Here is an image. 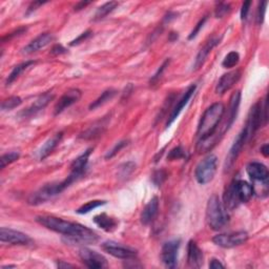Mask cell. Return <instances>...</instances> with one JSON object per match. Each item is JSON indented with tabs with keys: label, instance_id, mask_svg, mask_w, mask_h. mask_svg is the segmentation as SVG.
Wrapping results in <instances>:
<instances>
[{
	"label": "cell",
	"instance_id": "obj_25",
	"mask_svg": "<svg viewBox=\"0 0 269 269\" xmlns=\"http://www.w3.org/2000/svg\"><path fill=\"white\" fill-rule=\"evenodd\" d=\"M93 221L97 226L102 228L103 231H105L107 233H111V232L115 231L118 226V221L116 220V219L113 217H109L106 214H100V215L96 216L93 219Z\"/></svg>",
	"mask_w": 269,
	"mask_h": 269
},
{
	"label": "cell",
	"instance_id": "obj_19",
	"mask_svg": "<svg viewBox=\"0 0 269 269\" xmlns=\"http://www.w3.org/2000/svg\"><path fill=\"white\" fill-rule=\"evenodd\" d=\"M91 153H92V148L87 149V151L84 152L81 156H79L77 159H75L74 162L72 163L71 173H69V175L74 177L76 179V181H77V179L79 180V179L82 178V176L85 174L88 158L89 156H91Z\"/></svg>",
	"mask_w": 269,
	"mask_h": 269
},
{
	"label": "cell",
	"instance_id": "obj_36",
	"mask_svg": "<svg viewBox=\"0 0 269 269\" xmlns=\"http://www.w3.org/2000/svg\"><path fill=\"white\" fill-rule=\"evenodd\" d=\"M166 179H167V173L164 171V169H159V171H156L152 177L154 184L157 186H161L165 182Z\"/></svg>",
	"mask_w": 269,
	"mask_h": 269
},
{
	"label": "cell",
	"instance_id": "obj_47",
	"mask_svg": "<svg viewBox=\"0 0 269 269\" xmlns=\"http://www.w3.org/2000/svg\"><path fill=\"white\" fill-rule=\"evenodd\" d=\"M225 266L219 261L217 260V259H212L211 262H209V268H213V269H218V268H224Z\"/></svg>",
	"mask_w": 269,
	"mask_h": 269
},
{
	"label": "cell",
	"instance_id": "obj_42",
	"mask_svg": "<svg viewBox=\"0 0 269 269\" xmlns=\"http://www.w3.org/2000/svg\"><path fill=\"white\" fill-rule=\"evenodd\" d=\"M206 20H207V17L205 16V17H203L202 19H201V20L200 21H199L198 22V24L196 25V27L193 29V32L191 33V35H189L188 36V39H189V40H193V39L199 34V32H200V29L203 27V25L205 24V22H206Z\"/></svg>",
	"mask_w": 269,
	"mask_h": 269
},
{
	"label": "cell",
	"instance_id": "obj_23",
	"mask_svg": "<svg viewBox=\"0 0 269 269\" xmlns=\"http://www.w3.org/2000/svg\"><path fill=\"white\" fill-rule=\"evenodd\" d=\"M158 211H159V199L158 197H154L152 200L145 205L144 209L142 211L141 223L144 225L151 224L157 217Z\"/></svg>",
	"mask_w": 269,
	"mask_h": 269
},
{
	"label": "cell",
	"instance_id": "obj_50",
	"mask_svg": "<svg viewBox=\"0 0 269 269\" xmlns=\"http://www.w3.org/2000/svg\"><path fill=\"white\" fill-rule=\"evenodd\" d=\"M57 265H58V267H59V268H67V267H74V265H72V264H68V263H65V262H63V261H59Z\"/></svg>",
	"mask_w": 269,
	"mask_h": 269
},
{
	"label": "cell",
	"instance_id": "obj_34",
	"mask_svg": "<svg viewBox=\"0 0 269 269\" xmlns=\"http://www.w3.org/2000/svg\"><path fill=\"white\" fill-rule=\"evenodd\" d=\"M187 155H186L185 149L182 146H177L168 153L167 160L175 161V160H179V159H185Z\"/></svg>",
	"mask_w": 269,
	"mask_h": 269
},
{
	"label": "cell",
	"instance_id": "obj_38",
	"mask_svg": "<svg viewBox=\"0 0 269 269\" xmlns=\"http://www.w3.org/2000/svg\"><path fill=\"white\" fill-rule=\"evenodd\" d=\"M229 11H231V5H229L228 3L221 2V3H219L217 5L216 11H215V15H216L217 18H222L226 14H228Z\"/></svg>",
	"mask_w": 269,
	"mask_h": 269
},
{
	"label": "cell",
	"instance_id": "obj_12",
	"mask_svg": "<svg viewBox=\"0 0 269 269\" xmlns=\"http://www.w3.org/2000/svg\"><path fill=\"white\" fill-rule=\"evenodd\" d=\"M232 184L239 204L247 203L251 201V199L255 194V189L253 185L243 180H234Z\"/></svg>",
	"mask_w": 269,
	"mask_h": 269
},
{
	"label": "cell",
	"instance_id": "obj_43",
	"mask_svg": "<svg viewBox=\"0 0 269 269\" xmlns=\"http://www.w3.org/2000/svg\"><path fill=\"white\" fill-rule=\"evenodd\" d=\"M251 5H252V1H245L242 4V8H241V19H242V20H246V19H247Z\"/></svg>",
	"mask_w": 269,
	"mask_h": 269
},
{
	"label": "cell",
	"instance_id": "obj_24",
	"mask_svg": "<svg viewBox=\"0 0 269 269\" xmlns=\"http://www.w3.org/2000/svg\"><path fill=\"white\" fill-rule=\"evenodd\" d=\"M107 123H108V118L104 117L102 120L96 122L92 126H89L86 131L81 133L80 136H79V138L85 139V140H91V139H95V138L99 137L100 135H102L103 132L105 131Z\"/></svg>",
	"mask_w": 269,
	"mask_h": 269
},
{
	"label": "cell",
	"instance_id": "obj_2",
	"mask_svg": "<svg viewBox=\"0 0 269 269\" xmlns=\"http://www.w3.org/2000/svg\"><path fill=\"white\" fill-rule=\"evenodd\" d=\"M225 114V107L222 103L218 102L209 106L201 117L200 123L198 125L197 137L202 139L216 133L219 124L222 121Z\"/></svg>",
	"mask_w": 269,
	"mask_h": 269
},
{
	"label": "cell",
	"instance_id": "obj_28",
	"mask_svg": "<svg viewBox=\"0 0 269 269\" xmlns=\"http://www.w3.org/2000/svg\"><path fill=\"white\" fill-rule=\"evenodd\" d=\"M117 6H118V2H116V1H109V2L104 3L103 5L97 8V11L93 17V20L94 21L101 20V19L106 17L109 13H112Z\"/></svg>",
	"mask_w": 269,
	"mask_h": 269
},
{
	"label": "cell",
	"instance_id": "obj_22",
	"mask_svg": "<svg viewBox=\"0 0 269 269\" xmlns=\"http://www.w3.org/2000/svg\"><path fill=\"white\" fill-rule=\"evenodd\" d=\"M187 261L193 268H200L203 265V253L195 241H189L187 245Z\"/></svg>",
	"mask_w": 269,
	"mask_h": 269
},
{
	"label": "cell",
	"instance_id": "obj_51",
	"mask_svg": "<svg viewBox=\"0 0 269 269\" xmlns=\"http://www.w3.org/2000/svg\"><path fill=\"white\" fill-rule=\"evenodd\" d=\"M14 267H16V266L15 265H7V266H3L2 269H5V268H14Z\"/></svg>",
	"mask_w": 269,
	"mask_h": 269
},
{
	"label": "cell",
	"instance_id": "obj_6",
	"mask_svg": "<svg viewBox=\"0 0 269 269\" xmlns=\"http://www.w3.org/2000/svg\"><path fill=\"white\" fill-rule=\"evenodd\" d=\"M253 137L249 134L247 127L245 126L242 131L239 133V135L237 136L236 140L234 142V144L232 145L231 149H229V153L226 157V161H225V172L226 171H231L232 167L234 166L235 162L237 161L238 157L240 156L243 147L245 146V144L251 140Z\"/></svg>",
	"mask_w": 269,
	"mask_h": 269
},
{
	"label": "cell",
	"instance_id": "obj_20",
	"mask_svg": "<svg viewBox=\"0 0 269 269\" xmlns=\"http://www.w3.org/2000/svg\"><path fill=\"white\" fill-rule=\"evenodd\" d=\"M53 40H54V36L51 33L40 34L38 37H36L34 40L29 42L25 47H23L22 53L23 54H33L35 52H38L39 49L47 46Z\"/></svg>",
	"mask_w": 269,
	"mask_h": 269
},
{
	"label": "cell",
	"instance_id": "obj_15",
	"mask_svg": "<svg viewBox=\"0 0 269 269\" xmlns=\"http://www.w3.org/2000/svg\"><path fill=\"white\" fill-rule=\"evenodd\" d=\"M241 78V71L239 69H236V71H232L227 74H224L220 80H219L217 87H216V92L217 94H224L227 91H229Z\"/></svg>",
	"mask_w": 269,
	"mask_h": 269
},
{
	"label": "cell",
	"instance_id": "obj_40",
	"mask_svg": "<svg viewBox=\"0 0 269 269\" xmlns=\"http://www.w3.org/2000/svg\"><path fill=\"white\" fill-rule=\"evenodd\" d=\"M24 32H26V27H20V28H18V29H16V31H14L13 33H9L8 35L3 36V37L1 38V41H2V43L7 42V41H9V40H12V39H13L14 37L22 35Z\"/></svg>",
	"mask_w": 269,
	"mask_h": 269
},
{
	"label": "cell",
	"instance_id": "obj_46",
	"mask_svg": "<svg viewBox=\"0 0 269 269\" xmlns=\"http://www.w3.org/2000/svg\"><path fill=\"white\" fill-rule=\"evenodd\" d=\"M67 51H66V48H64L62 45H55L53 48H52V51H51V54L54 55V56H58V55H62V54H65Z\"/></svg>",
	"mask_w": 269,
	"mask_h": 269
},
{
	"label": "cell",
	"instance_id": "obj_45",
	"mask_svg": "<svg viewBox=\"0 0 269 269\" xmlns=\"http://www.w3.org/2000/svg\"><path fill=\"white\" fill-rule=\"evenodd\" d=\"M46 2L45 1H34V2H32L31 4H29L28 5V8H27V12H26V15H28V14H31L32 12H34V11H36V9L39 7V6H41V5H43V4H45Z\"/></svg>",
	"mask_w": 269,
	"mask_h": 269
},
{
	"label": "cell",
	"instance_id": "obj_14",
	"mask_svg": "<svg viewBox=\"0 0 269 269\" xmlns=\"http://www.w3.org/2000/svg\"><path fill=\"white\" fill-rule=\"evenodd\" d=\"M196 88L197 86L195 84L191 85L188 88H187V91L184 93V95L182 96V98L180 99V100H179L176 104V106L173 108V111L171 113V115H169L168 117V120L166 122V127H169L171 126L175 121H176V119L179 117V115L181 114V112L183 111V108L184 106L188 103L189 101V99L192 98V96L194 95V93L196 92Z\"/></svg>",
	"mask_w": 269,
	"mask_h": 269
},
{
	"label": "cell",
	"instance_id": "obj_21",
	"mask_svg": "<svg viewBox=\"0 0 269 269\" xmlns=\"http://www.w3.org/2000/svg\"><path fill=\"white\" fill-rule=\"evenodd\" d=\"M220 41H221V38L213 37L204 44V46L200 49V51H199V53L196 57V60L194 63V71H197V69L202 67V65L204 64L205 60L209 55V53L213 51V48L215 46H217L219 43H220Z\"/></svg>",
	"mask_w": 269,
	"mask_h": 269
},
{
	"label": "cell",
	"instance_id": "obj_30",
	"mask_svg": "<svg viewBox=\"0 0 269 269\" xmlns=\"http://www.w3.org/2000/svg\"><path fill=\"white\" fill-rule=\"evenodd\" d=\"M239 61H240V55H239L238 52L233 51L225 56L222 61V65L225 68H232L235 67L239 63Z\"/></svg>",
	"mask_w": 269,
	"mask_h": 269
},
{
	"label": "cell",
	"instance_id": "obj_16",
	"mask_svg": "<svg viewBox=\"0 0 269 269\" xmlns=\"http://www.w3.org/2000/svg\"><path fill=\"white\" fill-rule=\"evenodd\" d=\"M54 97L55 96H54V94L52 92H46L43 95L39 96L36 99V101L31 106H29L28 108H26L24 112L21 113V116L23 118H25V117L27 118V117H32V116L36 115L37 113L42 111L44 107H46V105L53 100Z\"/></svg>",
	"mask_w": 269,
	"mask_h": 269
},
{
	"label": "cell",
	"instance_id": "obj_35",
	"mask_svg": "<svg viewBox=\"0 0 269 269\" xmlns=\"http://www.w3.org/2000/svg\"><path fill=\"white\" fill-rule=\"evenodd\" d=\"M20 155L17 152H12V153H7L1 156L0 158V163H1V168H4L5 166H7L8 164H11L15 161H17Z\"/></svg>",
	"mask_w": 269,
	"mask_h": 269
},
{
	"label": "cell",
	"instance_id": "obj_1",
	"mask_svg": "<svg viewBox=\"0 0 269 269\" xmlns=\"http://www.w3.org/2000/svg\"><path fill=\"white\" fill-rule=\"evenodd\" d=\"M36 222L57 234L67 237L69 240L82 244H95L98 242V235L88 227L79 223L65 221L53 216L36 217Z\"/></svg>",
	"mask_w": 269,
	"mask_h": 269
},
{
	"label": "cell",
	"instance_id": "obj_48",
	"mask_svg": "<svg viewBox=\"0 0 269 269\" xmlns=\"http://www.w3.org/2000/svg\"><path fill=\"white\" fill-rule=\"evenodd\" d=\"M88 4H91V2L89 1H80V2H78L75 6H74V9L75 11H81V9H83L84 7H86Z\"/></svg>",
	"mask_w": 269,
	"mask_h": 269
},
{
	"label": "cell",
	"instance_id": "obj_13",
	"mask_svg": "<svg viewBox=\"0 0 269 269\" xmlns=\"http://www.w3.org/2000/svg\"><path fill=\"white\" fill-rule=\"evenodd\" d=\"M81 98V92L78 88H69L68 91L64 93V95L59 99L55 106V116L61 114L64 109L78 102Z\"/></svg>",
	"mask_w": 269,
	"mask_h": 269
},
{
	"label": "cell",
	"instance_id": "obj_17",
	"mask_svg": "<svg viewBox=\"0 0 269 269\" xmlns=\"http://www.w3.org/2000/svg\"><path fill=\"white\" fill-rule=\"evenodd\" d=\"M246 172L254 182L268 181V168L263 163L251 162L246 167Z\"/></svg>",
	"mask_w": 269,
	"mask_h": 269
},
{
	"label": "cell",
	"instance_id": "obj_5",
	"mask_svg": "<svg viewBox=\"0 0 269 269\" xmlns=\"http://www.w3.org/2000/svg\"><path fill=\"white\" fill-rule=\"evenodd\" d=\"M63 191L64 189L61 186V182L49 183L29 196L27 202L31 205L42 204L48 200H51V199L58 196L59 194H61Z\"/></svg>",
	"mask_w": 269,
	"mask_h": 269
},
{
	"label": "cell",
	"instance_id": "obj_32",
	"mask_svg": "<svg viewBox=\"0 0 269 269\" xmlns=\"http://www.w3.org/2000/svg\"><path fill=\"white\" fill-rule=\"evenodd\" d=\"M106 202L105 201H100V200H94V201H89L85 204H83L81 207H79L77 209V214H80V215H84V214H88L89 212H92L93 209L99 207V206H102L104 205Z\"/></svg>",
	"mask_w": 269,
	"mask_h": 269
},
{
	"label": "cell",
	"instance_id": "obj_33",
	"mask_svg": "<svg viewBox=\"0 0 269 269\" xmlns=\"http://www.w3.org/2000/svg\"><path fill=\"white\" fill-rule=\"evenodd\" d=\"M136 164L134 162H126L122 165L119 166L118 168V177L120 179H126L132 175V173L135 171Z\"/></svg>",
	"mask_w": 269,
	"mask_h": 269
},
{
	"label": "cell",
	"instance_id": "obj_41",
	"mask_svg": "<svg viewBox=\"0 0 269 269\" xmlns=\"http://www.w3.org/2000/svg\"><path fill=\"white\" fill-rule=\"evenodd\" d=\"M268 2L267 1H263L259 5V9H258V23H262L264 21V17H265V12H266V6H267Z\"/></svg>",
	"mask_w": 269,
	"mask_h": 269
},
{
	"label": "cell",
	"instance_id": "obj_4",
	"mask_svg": "<svg viewBox=\"0 0 269 269\" xmlns=\"http://www.w3.org/2000/svg\"><path fill=\"white\" fill-rule=\"evenodd\" d=\"M217 166L218 159L215 155H209L204 158L196 168L195 176L198 183L204 185L211 182L216 175Z\"/></svg>",
	"mask_w": 269,
	"mask_h": 269
},
{
	"label": "cell",
	"instance_id": "obj_9",
	"mask_svg": "<svg viewBox=\"0 0 269 269\" xmlns=\"http://www.w3.org/2000/svg\"><path fill=\"white\" fill-rule=\"evenodd\" d=\"M181 245L180 239L164 243L161 249V261L167 268H175L178 263V252Z\"/></svg>",
	"mask_w": 269,
	"mask_h": 269
},
{
	"label": "cell",
	"instance_id": "obj_44",
	"mask_svg": "<svg viewBox=\"0 0 269 269\" xmlns=\"http://www.w3.org/2000/svg\"><path fill=\"white\" fill-rule=\"evenodd\" d=\"M91 34H92V31H86V32L82 33L80 36L77 37V38L75 39V40H73V41L71 42V45L74 46V45H76V44H79L80 42H82L83 40H85L86 38H88L89 36H91Z\"/></svg>",
	"mask_w": 269,
	"mask_h": 269
},
{
	"label": "cell",
	"instance_id": "obj_8",
	"mask_svg": "<svg viewBox=\"0 0 269 269\" xmlns=\"http://www.w3.org/2000/svg\"><path fill=\"white\" fill-rule=\"evenodd\" d=\"M101 248L108 255L118 259H122V260L125 261L131 260V259H136L138 255L136 249L128 246H124L114 241H106L102 243Z\"/></svg>",
	"mask_w": 269,
	"mask_h": 269
},
{
	"label": "cell",
	"instance_id": "obj_18",
	"mask_svg": "<svg viewBox=\"0 0 269 269\" xmlns=\"http://www.w3.org/2000/svg\"><path fill=\"white\" fill-rule=\"evenodd\" d=\"M240 101H241V92L237 91L231 97V103H229L228 115L226 118L225 124L222 126L224 134L228 131L229 128H231L234 121L236 120V117H237L238 111H239V106H240Z\"/></svg>",
	"mask_w": 269,
	"mask_h": 269
},
{
	"label": "cell",
	"instance_id": "obj_29",
	"mask_svg": "<svg viewBox=\"0 0 269 269\" xmlns=\"http://www.w3.org/2000/svg\"><path fill=\"white\" fill-rule=\"evenodd\" d=\"M116 94H117L116 89H113V88L106 89V91H104L101 94V96L97 99V100H95L91 105H89V109H91V111H93V109H96L98 107H100L101 105L105 104L107 101L112 100V99L116 96Z\"/></svg>",
	"mask_w": 269,
	"mask_h": 269
},
{
	"label": "cell",
	"instance_id": "obj_26",
	"mask_svg": "<svg viewBox=\"0 0 269 269\" xmlns=\"http://www.w3.org/2000/svg\"><path fill=\"white\" fill-rule=\"evenodd\" d=\"M62 136H63V133L60 132V133L56 134L51 139H48V140L42 145L40 151H39V160L42 161L46 157L51 155V153L57 147L59 142H60V140L62 139Z\"/></svg>",
	"mask_w": 269,
	"mask_h": 269
},
{
	"label": "cell",
	"instance_id": "obj_11",
	"mask_svg": "<svg viewBox=\"0 0 269 269\" xmlns=\"http://www.w3.org/2000/svg\"><path fill=\"white\" fill-rule=\"evenodd\" d=\"M0 240L9 245H29L32 243V239L27 235L6 227L0 228Z\"/></svg>",
	"mask_w": 269,
	"mask_h": 269
},
{
	"label": "cell",
	"instance_id": "obj_49",
	"mask_svg": "<svg viewBox=\"0 0 269 269\" xmlns=\"http://www.w3.org/2000/svg\"><path fill=\"white\" fill-rule=\"evenodd\" d=\"M261 154H263L264 157H268L269 155V147H268V144H265L261 147Z\"/></svg>",
	"mask_w": 269,
	"mask_h": 269
},
{
	"label": "cell",
	"instance_id": "obj_10",
	"mask_svg": "<svg viewBox=\"0 0 269 269\" xmlns=\"http://www.w3.org/2000/svg\"><path fill=\"white\" fill-rule=\"evenodd\" d=\"M78 256L80 258L81 262L88 268L101 269L107 267L106 259L102 255L92 251V249L81 248L78 253Z\"/></svg>",
	"mask_w": 269,
	"mask_h": 269
},
{
	"label": "cell",
	"instance_id": "obj_3",
	"mask_svg": "<svg viewBox=\"0 0 269 269\" xmlns=\"http://www.w3.org/2000/svg\"><path fill=\"white\" fill-rule=\"evenodd\" d=\"M206 221L208 226L214 231H220L228 223V215L225 212V207L216 195L209 198L207 202Z\"/></svg>",
	"mask_w": 269,
	"mask_h": 269
},
{
	"label": "cell",
	"instance_id": "obj_39",
	"mask_svg": "<svg viewBox=\"0 0 269 269\" xmlns=\"http://www.w3.org/2000/svg\"><path fill=\"white\" fill-rule=\"evenodd\" d=\"M127 145V141L126 140H123V141H120V142H118L111 151H109L106 155H105V159H111L113 157H115L119 152L121 151V149Z\"/></svg>",
	"mask_w": 269,
	"mask_h": 269
},
{
	"label": "cell",
	"instance_id": "obj_37",
	"mask_svg": "<svg viewBox=\"0 0 269 269\" xmlns=\"http://www.w3.org/2000/svg\"><path fill=\"white\" fill-rule=\"evenodd\" d=\"M169 62H171V60H169V59H167V60H165L163 62V64L158 68V71L155 73V75L152 77L151 79V81H149V83H151V85H155L159 80H160V78L162 77V74L163 72L165 71V68L168 66Z\"/></svg>",
	"mask_w": 269,
	"mask_h": 269
},
{
	"label": "cell",
	"instance_id": "obj_27",
	"mask_svg": "<svg viewBox=\"0 0 269 269\" xmlns=\"http://www.w3.org/2000/svg\"><path fill=\"white\" fill-rule=\"evenodd\" d=\"M35 63H36V62L33 61V60H28V61H25V62H22V63H20V64L16 65V66L13 68V71L11 72V74H9V75L7 76L6 81H5V84H6V85L12 84V83L16 80V79L25 71V69H26L27 67H29V66L33 65V64H35Z\"/></svg>",
	"mask_w": 269,
	"mask_h": 269
},
{
	"label": "cell",
	"instance_id": "obj_31",
	"mask_svg": "<svg viewBox=\"0 0 269 269\" xmlns=\"http://www.w3.org/2000/svg\"><path fill=\"white\" fill-rule=\"evenodd\" d=\"M21 103H22V100H21L20 97L12 96V97H9L2 101L1 109L2 111H11V109H14L15 107L19 106Z\"/></svg>",
	"mask_w": 269,
	"mask_h": 269
},
{
	"label": "cell",
	"instance_id": "obj_7",
	"mask_svg": "<svg viewBox=\"0 0 269 269\" xmlns=\"http://www.w3.org/2000/svg\"><path fill=\"white\" fill-rule=\"evenodd\" d=\"M248 240V234L246 232H236L228 234H220L213 238V242L223 248H233L243 245Z\"/></svg>",
	"mask_w": 269,
	"mask_h": 269
}]
</instances>
